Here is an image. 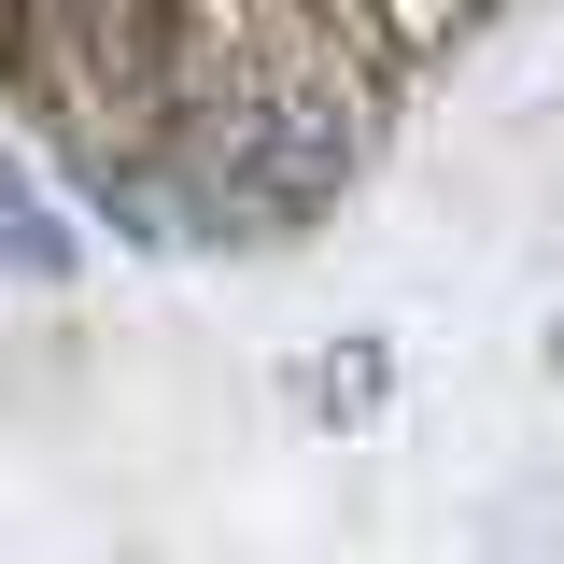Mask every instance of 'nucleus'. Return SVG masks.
Listing matches in <instances>:
<instances>
[{"instance_id":"1","label":"nucleus","mask_w":564,"mask_h":564,"mask_svg":"<svg viewBox=\"0 0 564 564\" xmlns=\"http://www.w3.org/2000/svg\"><path fill=\"white\" fill-rule=\"evenodd\" d=\"M0 269L14 282H70V226L43 212V184H29L14 155H0Z\"/></svg>"},{"instance_id":"2","label":"nucleus","mask_w":564,"mask_h":564,"mask_svg":"<svg viewBox=\"0 0 564 564\" xmlns=\"http://www.w3.org/2000/svg\"><path fill=\"white\" fill-rule=\"evenodd\" d=\"M494 0H367V29H381V43H395V57H437V43H466V29H480Z\"/></svg>"},{"instance_id":"3","label":"nucleus","mask_w":564,"mask_h":564,"mask_svg":"<svg viewBox=\"0 0 564 564\" xmlns=\"http://www.w3.org/2000/svg\"><path fill=\"white\" fill-rule=\"evenodd\" d=\"M311 410H381V352H339V367H311Z\"/></svg>"},{"instance_id":"4","label":"nucleus","mask_w":564,"mask_h":564,"mask_svg":"<svg viewBox=\"0 0 564 564\" xmlns=\"http://www.w3.org/2000/svg\"><path fill=\"white\" fill-rule=\"evenodd\" d=\"M551 352H564V339H551Z\"/></svg>"}]
</instances>
